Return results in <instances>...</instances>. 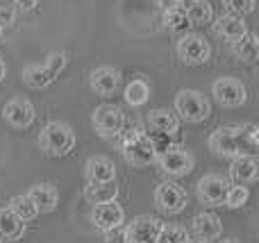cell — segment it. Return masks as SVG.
Instances as JSON below:
<instances>
[{"mask_svg":"<svg viewBox=\"0 0 259 243\" xmlns=\"http://www.w3.org/2000/svg\"><path fill=\"white\" fill-rule=\"evenodd\" d=\"M91 123H94V130L103 139H114L125 127V114L116 105H100L91 114Z\"/></svg>","mask_w":259,"mask_h":243,"instance_id":"obj_5","label":"cell"},{"mask_svg":"<svg viewBox=\"0 0 259 243\" xmlns=\"http://www.w3.org/2000/svg\"><path fill=\"white\" fill-rule=\"evenodd\" d=\"M232 50H234V55H237L241 62H248V64L257 62V57H259V39H257V34L246 32L241 39L232 43Z\"/></svg>","mask_w":259,"mask_h":243,"instance_id":"obj_25","label":"cell"},{"mask_svg":"<svg viewBox=\"0 0 259 243\" xmlns=\"http://www.w3.org/2000/svg\"><path fill=\"white\" fill-rule=\"evenodd\" d=\"M214 32L221 39L228 41V43H234V41H239L246 34L248 27H246L243 16H237V14H221L214 23Z\"/></svg>","mask_w":259,"mask_h":243,"instance_id":"obj_16","label":"cell"},{"mask_svg":"<svg viewBox=\"0 0 259 243\" xmlns=\"http://www.w3.org/2000/svg\"><path fill=\"white\" fill-rule=\"evenodd\" d=\"M150 98V86H148L146 80H132L125 89V100L132 107H141V105L148 103Z\"/></svg>","mask_w":259,"mask_h":243,"instance_id":"obj_27","label":"cell"},{"mask_svg":"<svg viewBox=\"0 0 259 243\" xmlns=\"http://www.w3.org/2000/svg\"><path fill=\"white\" fill-rule=\"evenodd\" d=\"M14 7H16V12H34L36 5H39V0H12Z\"/></svg>","mask_w":259,"mask_h":243,"instance_id":"obj_35","label":"cell"},{"mask_svg":"<svg viewBox=\"0 0 259 243\" xmlns=\"http://www.w3.org/2000/svg\"><path fill=\"white\" fill-rule=\"evenodd\" d=\"M178 3L184 7L189 25H207L214 18V9H211L209 0H178Z\"/></svg>","mask_w":259,"mask_h":243,"instance_id":"obj_22","label":"cell"},{"mask_svg":"<svg viewBox=\"0 0 259 243\" xmlns=\"http://www.w3.org/2000/svg\"><path fill=\"white\" fill-rule=\"evenodd\" d=\"M175 50H178V57L182 59L187 66H200V64H205L207 59L211 57L209 41L202 34H196V32H189V34L180 36Z\"/></svg>","mask_w":259,"mask_h":243,"instance_id":"obj_6","label":"cell"},{"mask_svg":"<svg viewBox=\"0 0 259 243\" xmlns=\"http://www.w3.org/2000/svg\"><path fill=\"white\" fill-rule=\"evenodd\" d=\"M148 123V130L157 132V134L161 136H173L175 132L180 130V118L175 112H170V109H152L150 114H148L146 118Z\"/></svg>","mask_w":259,"mask_h":243,"instance_id":"obj_17","label":"cell"},{"mask_svg":"<svg viewBox=\"0 0 259 243\" xmlns=\"http://www.w3.org/2000/svg\"><path fill=\"white\" fill-rule=\"evenodd\" d=\"M87 182H112L116 180V166L109 157H89L84 164Z\"/></svg>","mask_w":259,"mask_h":243,"instance_id":"obj_19","label":"cell"},{"mask_svg":"<svg viewBox=\"0 0 259 243\" xmlns=\"http://www.w3.org/2000/svg\"><path fill=\"white\" fill-rule=\"evenodd\" d=\"M257 173H259V164L255 155H237V157H232L230 177L237 184H252L257 180Z\"/></svg>","mask_w":259,"mask_h":243,"instance_id":"obj_15","label":"cell"},{"mask_svg":"<svg viewBox=\"0 0 259 243\" xmlns=\"http://www.w3.org/2000/svg\"><path fill=\"white\" fill-rule=\"evenodd\" d=\"M36 143H39L41 153L48 155V157H66L75 148V132L68 123L53 121L41 130Z\"/></svg>","mask_w":259,"mask_h":243,"instance_id":"obj_2","label":"cell"},{"mask_svg":"<svg viewBox=\"0 0 259 243\" xmlns=\"http://www.w3.org/2000/svg\"><path fill=\"white\" fill-rule=\"evenodd\" d=\"M209 150L219 157H237V155H246V150L250 148L243 141L241 127H219L209 136Z\"/></svg>","mask_w":259,"mask_h":243,"instance_id":"obj_4","label":"cell"},{"mask_svg":"<svg viewBox=\"0 0 259 243\" xmlns=\"http://www.w3.org/2000/svg\"><path fill=\"white\" fill-rule=\"evenodd\" d=\"M25 234V223L9 207L0 209V241H18Z\"/></svg>","mask_w":259,"mask_h":243,"instance_id":"obj_21","label":"cell"},{"mask_svg":"<svg viewBox=\"0 0 259 243\" xmlns=\"http://www.w3.org/2000/svg\"><path fill=\"white\" fill-rule=\"evenodd\" d=\"M46 68L50 71V75L57 80L59 75H62V71L66 68V64H68V55L64 53V50H53V53L46 57Z\"/></svg>","mask_w":259,"mask_h":243,"instance_id":"obj_31","label":"cell"},{"mask_svg":"<svg viewBox=\"0 0 259 243\" xmlns=\"http://www.w3.org/2000/svg\"><path fill=\"white\" fill-rule=\"evenodd\" d=\"M228 14H237V16H246V14L255 12V0H223Z\"/></svg>","mask_w":259,"mask_h":243,"instance_id":"obj_32","label":"cell"},{"mask_svg":"<svg viewBox=\"0 0 259 243\" xmlns=\"http://www.w3.org/2000/svg\"><path fill=\"white\" fill-rule=\"evenodd\" d=\"M14 21H16V7H12V5H0V25H3V30L12 27Z\"/></svg>","mask_w":259,"mask_h":243,"instance_id":"obj_34","label":"cell"},{"mask_svg":"<svg viewBox=\"0 0 259 243\" xmlns=\"http://www.w3.org/2000/svg\"><path fill=\"white\" fill-rule=\"evenodd\" d=\"M250 198V191H248L246 184H237V186H230L228 189V196H225V207L228 209H239L248 203Z\"/></svg>","mask_w":259,"mask_h":243,"instance_id":"obj_29","label":"cell"},{"mask_svg":"<svg viewBox=\"0 0 259 243\" xmlns=\"http://www.w3.org/2000/svg\"><path fill=\"white\" fill-rule=\"evenodd\" d=\"M3 32H5V30H3V25H0V36H3Z\"/></svg>","mask_w":259,"mask_h":243,"instance_id":"obj_39","label":"cell"},{"mask_svg":"<svg viewBox=\"0 0 259 243\" xmlns=\"http://www.w3.org/2000/svg\"><path fill=\"white\" fill-rule=\"evenodd\" d=\"M103 243H127L125 241V227L116 225L103 232Z\"/></svg>","mask_w":259,"mask_h":243,"instance_id":"obj_33","label":"cell"},{"mask_svg":"<svg viewBox=\"0 0 259 243\" xmlns=\"http://www.w3.org/2000/svg\"><path fill=\"white\" fill-rule=\"evenodd\" d=\"M189 243H193V241H189ZM196 243H207V241H196Z\"/></svg>","mask_w":259,"mask_h":243,"instance_id":"obj_40","label":"cell"},{"mask_svg":"<svg viewBox=\"0 0 259 243\" xmlns=\"http://www.w3.org/2000/svg\"><path fill=\"white\" fill-rule=\"evenodd\" d=\"M193 232H196L198 239L202 241H214L221 236V232H223V223H221V218L216 216V214H198L196 218H193Z\"/></svg>","mask_w":259,"mask_h":243,"instance_id":"obj_20","label":"cell"},{"mask_svg":"<svg viewBox=\"0 0 259 243\" xmlns=\"http://www.w3.org/2000/svg\"><path fill=\"white\" fill-rule=\"evenodd\" d=\"M155 164H159L161 173L168 177H184L193 171V157L184 148H168L164 153H157Z\"/></svg>","mask_w":259,"mask_h":243,"instance_id":"obj_8","label":"cell"},{"mask_svg":"<svg viewBox=\"0 0 259 243\" xmlns=\"http://www.w3.org/2000/svg\"><path fill=\"white\" fill-rule=\"evenodd\" d=\"M27 196H30V200L36 205V209L44 212V214L55 212L57 205H59V191L55 189L50 182H39V184L30 186Z\"/></svg>","mask_w":259,"mask_h":243,"instance_id":"obj_18","label":"cell"},{"mask_svg":"<svg viewBox=\"0 0 259 243\" xmlns=\"http://www.w3.org/2000/svg\"><path fill=\"white\" fill-rule=\"evenodd\" d=\"M157 243H159V241H157Z\"/></svg>","mask_w":259,"mask_h":243,"instance_id":"obj_41","label":"cell"},{"mask_svg":"<svg viewBox=\"0 0 259 243\" xmlns=\"http://www.w3.org/2000/svg\"><path fill=\"white\" fill-rule=\"evenodd\" d=\"M175 3H178V0H155V5L161 9V12H164L166 7H170V5H175Z\"/></svg>","mask_w":259,"mask_h":243,"instance_id":"obj_36","label":"cell"},{"mask_svg":"<svg viewBox=\"0 0 259 243\" xmlns=\"http://www.w3.org/2000/svg\"><path fill=\"white\" fill-rule=\"evenodd\" d=\"M23 82L30 89H46V86H50L55 82V77L50 75L46 64H27L23 68Z\"/></svg>","mask_w":259,"mask_h":243,"instance_id":"obj_24","label":"cell"},{"mask_svg":"<svg viewBox=\"0 0 259 243\" xmlns=\"http://www.w3.org/2000/svg\"><path fill=\"white\" fill-rule=\"evenodd\" d=\"M116 193H118L116 180H112V182H87V186H84V198L94 205L107 203V200H116Z\"/></svg>","mask_w":259,"mask_h":243,"instance_id":"obj_23","label":"cell"},{"mask_svg":"<svg viewBox=\"0 0 259 243\" xmlns=\"http://www.w3.org/2000/svg\"><path fill=\"white\" fill-rule=\"evenodd\" d=\"M118 84H121V71L114 66H98V68H94L89 75L91 91H94L96 95H103V98L112 95L114 91L118 89Z\"/></svg>","mask_w":259,"mask_h":243,"instance_id":"obj_14","label":"cell"},{"mask_svg":"<svg viewBox=\"0 0 259 243\" xmlns=\"http://www.w3.org/2000/svg\"><path fill=\"white\" fill-rule=\"evenodd\" d=\"M5 77H7V64H5V59L0 57V84L5 82Z\"/></svg>","mask_w":259,"mask_h":243,"instance_id":"obj_37","label":"cell"},{"mask_svg":"<svg viewBox=\"0 0 259 243\" xmlns=\"http://www.w3.org/2000/svg\"><path fill=\"white\" fill-rule=\"evenodd\" d=\"M221 243H239V241H234V239H225V241H221Z\"/></svg>","mask_w":259,"mask_h":243,"instance_id":"obj_38","label":"cell"},{"mask_svg":"<svg viewBox=\"0 0 259 243\" xmlns=\"http://www.w3.org/2000/svg\"><path fill=\"white\" fill-rule=\"evenodd\" d=\"M159 243H189L191 239H189L187 230L180 225H161V232H159V239H157Z\"/></svg>","mask_w":259,"mask_h":243,"instance_id":"obj_30","label":"cell"},{"mask_svg":"<svg viewBox=\"0 0 259 243\" xmlns=\"http://www.w3.org/2000/svg\"><path fill=\"white\" fill-rule=\"evenodd\" d=\"M155 205L166 214H180L187 207V193L175 182H161L155 189Z\"/></svg>","mask_w":259,"mask_h":243,"instance_id":"obj_12","label":"cell"},{"mask_svg":"<svg viewBox=\"0 0 259 243\" xmlns=\"http://www.w3.org/2000/svg\"><path fill=\"white\" fill-rule=\"evenodd\" d=\"M3 118L14 127V130H27L36 118L34 105H32L27 98H12L3 107Z\"/></svg>","mask_w":259,"mask_h":243,"instance_id":"obj_11","label":"cell"},{"mask_svg":"<svg viewBox=\"0 0 259 243\" xmlns=\"http://www.w3.org/2000/svg\"><path fill=\"white\" fill-rule=\"evenodd\" d=\"M0 243H3V241H0Z\"/></svg>","mask_w":259,"mask_h":243,"instance_id":"obj_42","label":"cell"},{"mask_svg":"<svg viewBox=\"0 0 259 243\" xmlns=\"http://www.w3.org/2000/svg\"><path fill=\"white\" fill-rule=\"evenodd\" d=\"M161 225L164 223L157 216H150V214L137 216L125 225V241L127 243H157Z\"/></svg>","mask_w":259,"mask_h":243,"instance_id":"obj_9","label":"cell"},{"mask_svg":"<svg viewBox=\"0 0 259 243\" xmlns=\"http://www.w3.org/2000/svg\"><path fill=\"white\" fill-rule=\"evenodd\" d=\"M175 114L187 123H202L209 118L211 103L196 89H182L175 95Z\"/></svg>","mask_w":259,"mask_h":243,"instance_id":"obj_3","label":"cell"},{"mask_svg":"<svg viewBox=\"0 0 259 243\" xmlns=\"http://www.w3.org/2000/svg\"><path fill=\"white\" fill-rule=\"evenodd\" d=\"M164 23H166V27H168V30H175V32L187 30V27H189V18H187V14H184L182 5L175 3V5H170V7H166L164 9Z\"/></svg>","mask_w":259,"mask_h":243,"instance_id":"obj_28","label":"cell"},{"mask_svg":"<svg viewBox=\"0 0 259 243\" xmlns=\"http://www.w3.org/2000/svg\"><path fill=\"white\" fill-rule=\"evenodd\" d=\"M228 189H230V182L223 180L221 175H205V177H200L196 184L200 203L209 205V207H223Z\"/></svg>","mask_w":259,"mask_h":243,"instance_id":"obj_10","label":"cell"},{"mask_svg":"<svg viewBox=\"0 0 259 243\" xmlns=\"http://www.w3.org/2000/svg\"><path fill=\"white\" fill-rule=\"evenodd\" d=\"M91 221H94V225L98 227L100 232H105V230H109V227L123 225L125 212H123V207L116 200H107V203L94 205V209H91Z\"/></svg>","mask_w":259,"mask_h":243,"instance_id":"obj_13","label":"cell"},{"mask_svg":"<svg viewBox=\"0 0 259 243\" xmlns=\"http://www.w3.org/2000/svg\"><path fill=\"white\" fill-rule=\"evenodd\" d=\"M121 153L125 157V162L134 168H146L150 164H155L157 159V143L150 139L143 127L139 125H130L127 130H121Z\"/></svg>","mask_w":259,"mask_h":243,"instance_id":"obj_1","label":"cell"},{"mask_svg":"<svg viewBox=\"0 0 259 243\" xmlns=\"http://www.w3.org/2000/svg\"><path fill=\"white\" fill-rule=\"evenodd\" d=\"M211 95H214V100L221 107H228V109L243 107L248 100V91L243 86V82L234 80V77H219L211 84Z\"/></svg>","mask_w":259,"mask_h":243,"instance_id":"obj_7","label":"cell"},{"mask_svg":"<svg viewBox=\"0 0 259 243\" xmlns=\"http://www.w3.org/2000/svg\"><path fill=\"white\" fill-rule=\"evenodd\" d=\"M9 209H12L14 214H16L18 218H21L23 223H27V221H34L36 216H39V209H36V205L30 200V196L27 193H23V196H14L12 200H9V205H7Z\"/></svg>","mask_w":259,"mask_h":243,"instance_id":"obj_26","label":"cell"}]
</instances>
